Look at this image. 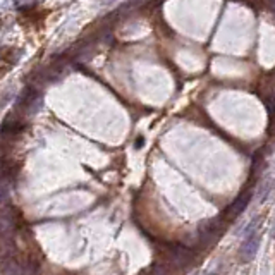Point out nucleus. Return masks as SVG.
Masks as SVG:
<instances>
[{
	"instance_id": "nucleus-1",
	"label": "nucleus",
	"mask_w": 275,
	"mask_h": 275,
	"mask_svg": "<svg viewBox=\"0 0 275 275\" xmlns=\"http://www.w3.org/2000/svg\"><path fill=\"white\" fill-rule=\"evenodd\" d=\"M224 218H210V220L202 222L198 230V241L203 248H211L224 232Z\"/></svg>"
},
{
	"instance_id": "nucleus-2",
	"label": "nucleus",
	"mask_w": 275,
	"mask_h": 275,
	"mask_svg": "<svg viewBox=\"0 0 275 275\" xmlns=\"http://www.w3.org/2000/svg\"><path fill=\"white\" fill-rule=\"evenodd\" d=\"M251 196H253V189H244L243 193H241L239 196H237V200L232 203L230 206L225 208V211L222 213V218L224 220H234V218L237 217V215H241L244 211V208L248 206V203H250V200H251Z\"/></svg>"
},
{
	"instance_id": "nucleus-4",
	"label": "nucleus",
	"mask_w": 275,
	"mask_h": 275,
	"mask_svg": "<svg viewBox=\"0 0 275 275\" xmlns=\"http://www.w3.org/2000/svg\"><path fill=\"white\" fill-rule=\"evenodd\" d=\"M12 181L7 179L5 176H2L0 174V205H2L3 202H5L7 198H9V186Z\"/></svg>"
},
{
	"instance_id": "nucleus-3",
	"label": "nucleus",
	"mask_w": 275,
	"mask_h": 275,
	"mask_svg": "<svg viewBox=\"0 0 275 275\" xmlns=\"http://www.w3.org/2000/svg\"><path fill=\"white\" fill-rule=\"evenodd\" d=\"M260 246V234L258 232H248V237L246 241H244L243 248H241V256H243V260H246V262H250L253 256L256 255V250H258Z\"/></svg>"
}]
</instances>
